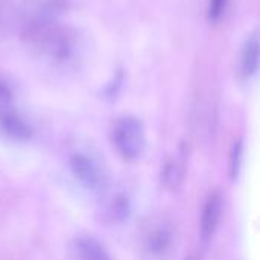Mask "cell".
<instances>
[{"mask_svg": "<svg viewBox=\"0 0 260 260\" xmlns=\"http://www.w3.org/2000/svg\"><path fill=\"white\" fill-rule=\"evenodd\" d=\"M113 143L117 152L125 160H137L142 157L146 148L145 129L139 119L133 116H125L114 123L113 128Z\"/></svg>", "mask_w": 260, "mask_h": 260, "instance_id": "obj_1", "label": "cell"}, {"mask_svg": "<svg viewBox=\"0 0 260 260\" xmlns=\"http://www.w3.org/2000/svg\"><path fill=\"white\" fill-rule=\"evenodd\" d=\"M70 168L75 178L90 190H99L107 184V175L102 166L94 157L85 152H75L70 157Z\"/></svg>", "mask_w": 260, "mask_h": 260, "instance_id": "obj_2", "label": "cell"}, {"mask_svg": "<svg viewBox=\"0 0 260 260\" xmlns=\"http://www.w3.org/2000/svg\"><path fill=\"white\" fill-rule=\"evenodd\" d=\"M0 131L17 142H26L32 137V128L30 125L11 108L0 111Z\"/></svg>", "mask_w": 260, "mask_h": 260, "instance_id": "obj_3", "label": "cell"}, {"mask_svg": "<svg viewBox=\"0 0 260 260\" xmlns=\"http://www.w3.org/2000/svg\"><path fill=\"white\" fill-rule=\"evenodd\" d=\"M222 215V198L218 192L209 195L201 216V236L203 239H210L221 221Z\"/></svg>", "mask_w": 260, "mask_h": 260, "instance_id": "obj_4", "label": "cell"}, {"mask_svg": "<svg viewBox=\"0 0 260 260\" xmlns=\"http://www.w3.org/2000/svg\"><path fill=\"white\" fill-rule=\"evenodd\" d=\"M172 247V232L165 227L158 225L151 229V232L145 238V250L152 257H165Z\"/></svg>", "mask_w": 260, "mask_h": 260, "instance_id": "obj_5", "label": "cell"}, {"mask_svg": "<svg viewBox=\"0 0 260 260\" xmlns=\"http://www.w3.org/2000/svg\"><path fill=\"white\" fill-rule=\"evenodd\" d=\"M186 157L184 154H180L177 157H171L161 171V183L166 189L169 190H177L183 180H184V172H186Z\"/></svg>", "mask_w": 260, "mask_h": 260, "instance_id": "obj_6", "label": "cell"}, {"mask_svg": "<svg viewBox=\"0 0 260 260\" xmlns=\"http://www.w3.org/2000/svg\"><path fill=\"white\" fill-rule=\"evenodd\" d=\"M259 70V37L253 34L244 44L241 53V72L245 78L256 76Z\"/></svg>", "mask_w": 260, "mask_h": 260, "instance_id": "obj_7", "label": "cell"}, {"mask_svg": "<svg viewBox=\"0 0 260 260\" xmlns=\"http://www.w3.org/2000/svg\"><path fill=\"white\" fill-rule=\"evenodd\" d=\"M75 253L78 260H111L102 244L91 236H79L75 241Z\"/></svg>", "mask_w": 260, "mask_h": 260, "instance_id": "obj_8", "label": "cell"}, {"mask_svg": "<svg viewBox=\"0 0 260 260\" xmlns=\"http://www.w3.org/2000/svg\"><path fill=\"white\" fill-rule=\"evenodd\" d=\"M241 160H242V142L235 143L233 152H232V160H230V174L232 178H236L239 174V166H241Z\"/></svg>", "mask_w": 260, "mask_h": 260, "instance_id": "obj_9", "label": "cell"}, {"mask_svg": "<svg viewBox=\"0 0 260 260\" xmlns=\"http://www.w3.org/2000/svg\"><path fill=\"white\" fill-rule=\"evenodd\" d=\"M227 6V0H210L209 2V17L210 20L216 21L224 14V9Z\"/></svg>", "mask_w": 260, "mask_h": 260, "instance_id": "obj_10", "label": "cell"}, {"mask_svg": "<svg viewBox=\"0 0 260 260\" xmlns=\"http://www.w3.org/2000/svg\"><path fill=\"white\" fill-rule=\"evenodd\" d=\"M12 107V93L11 88L0 79V111Z\"/></svg>", "mask_w": 260, "mask_h": 260, "instance_id": "obj_11", "label": "cell"}, {"mask_svg": "<svg viewBox=\"0 0 260 260\" xmlns=\"http://www.w3.org/2000/svg\"><path fill=\"white\" fill-rule=\"evenodd\" d=\"M190 260H192V259H190Z\"/></svg>", "mask_w": 260, "mask_h": 260, "instance_id": "obj_12", "label": "cell"}]
</instances>
